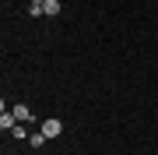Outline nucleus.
Returning a JSON list of instances; mask_svg holds the SVG:
<instances>
[{
    "label": "nucleus",
    "instance_id": "1",
    "mask_svg": "<svg viewBox=\"0 0 158 155\" xmlns=\"http://www.w3.org/2000/svg\"><path fill=\"white\" fill-rule=\"evenodd\" d=\"M39 131L46 134V138H60V134H63V120L49 116V120H42V127H39Z\"/></svg>",
    "mask_w": 158,
    "mask_h": 155
},
{
    "label": "nucleus",
    "instance_id": "2",
    "mask_svg": "<svg viewBox=\"0 0 158 155\" xmlns=\"http://www.w3.org/2000/svg\"><path fill=\"white\" fill-rule=\"evenodd\" d=\"M14 127H18V116H14V109H4V113H0V131H7V134H11Z\"/></svg>",
    "mask_w": 158,
    "mask_h": 155
},
{
    "label": "nucleus",
    "instance_id": "3",
    "mask_svg": "<svg viewBox=\"0 0 158 155\" xmlns=\"http://www.w3.org/2000/svg\"><path fill=\"white\" fill-rule=\"evenodd\" d=\"M14 116H18V123H28V120H32V109L18 102V106H14Z\"/></svg>",
    "mask_w": 158,
    "mask_h": 155
},
{
    "label": "nucleus",
    "instance_id": "4",
    "mask_svg": "<svg viewBox=\"0 0 158 155\" xmlns=\"http://www.w3.org/2000/svg\"><path fill=\"white\" fill-rule=\"evenodd\" d=\"M42 14L46 18H56L60 14V0H46V4H42Z\"/></svg>",
    "mask_w": 158,
    "mask_h": 155
},
{
    "label": "nucleus",
    "instance_id": "5",
    "mask_svg": "<svg viewBox=\"0 0 158 155\" xmlns=\"http://www.w3.org/2000/svg\"><path fill=\"white\" fill-rule=\"evenodd\" d=\"M46 141H49V138H46V134H42V131H35V134H32V138H28V144H32V148H42V144H46Z\"/></svg>",
    "mask_w": 158,
    "mask_h": 155
},
{
    "label": "nucleus",
    "instance_id": "6",
    "mask_svg": "<svg viewBox=\"0 0 158 155\" xmlns=\"http://www.w3.org/2000/svg\"><path fill=\"white\" fill-rule=\"evenodd\" d=\"M11 138H32V134H28V131H25V123H18V127H14V131H11Z\"/></svg>",
    "mask_w": 158,
    "mask_h": 155
},
{
    "label": "nucleus",
    "instance_id": "7",
    "mask_svg": "<svg viewBox=\"0 0 158 155\" xmlns=\"http://www.w3.org/2000/svg\"><path fill=\"white\" fill-rule=\"evenodd\" d=\"M28 4H46V0H28Z\"/></svg>",
    "mask_w": 158,
    "mask_h": 155
}]
</instances>
